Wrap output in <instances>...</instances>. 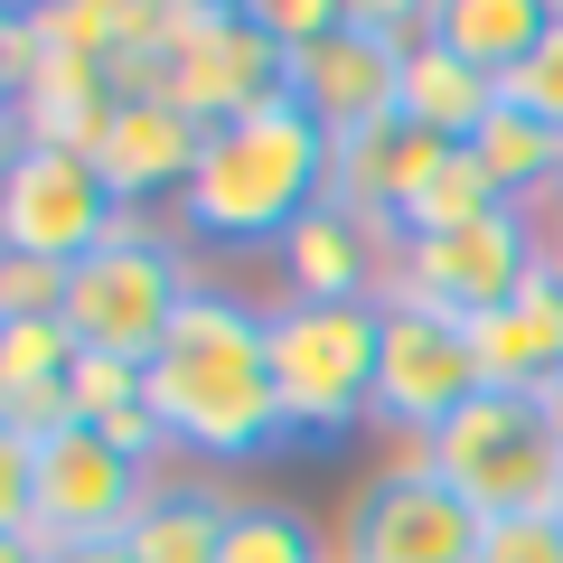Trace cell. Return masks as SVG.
Here are the masks:
<instances>
[{"instance_id": "19", "label": "cell", "mask_w": 563, "mask_h": 563, "mask_svg": "<svg viewBox=\"0 0 563 563\" xmlns=\"http://www.w3.org/2000/svg\"><path fill=\"white\" fill-rule=\"evenodd\" d=\"M470 151L488 161V179H498L517 207H536L544 188H563V132H554V122H536L526 103H498L488 132L470 141Z\"/></svg>"}, {"instance_id": "11", "label": "cell", "mask_w": 563, "mask_h": 563, "mask_svg": "<svg viewBox=\"0 0 563 563\" xmlns=\"http://www.w3.org/2000/svg\"><path fill=\"white\" fill-rule=\"evenodd\" d=\"M479 385V357H470V329L442 320V310H413V301H385V366H376V413L395 432H442Z\"/></svg>"}, {"instance_id": "6", "label": "cell", "mask_w": 563, "mask_h": 563, "mask_svg": "<svg viewBox=\"0 0 563 563\" xmlns=\"http://www.w3.org/2000/svg\"><path fill=\"white\" fill-rule=\"evenodd\" d=\"M422 470L470 498L479 517H526L563 488V413L554 395H470L461 413L422 442Z\"/></svg>"}, {"instance_id": "17", "label": "cell", "mask_w": 563, "mask_h": 563, "mask_svg": "<svg viewBox=\"0 0 563 563\" xmlns=\"http://www.w3.org/2000/svg\"><path fill=\"white\" fill-rule=\"evenodd\" d=\"M544 29H554L544 0H432V38L451 57H470L479 76H498V85L544 47Z\"/></svg>"}, {"instance_id": "21", "label": "cell", "mask_w": 563, "mask_h": 563, "mask_svg": "<svg viewBox=\"0 0 563 563\" xmlns=\"http://www.w3.org/2000/svg\"><path fill=\"white\" fill-rule=\"evenodd\" d=\"M225 563H339V544H329L301 507L254 498V507H235V517H225Z\"/></svg>"}, {"instance_id": "15", "label": "cell", "mask_w": 563, "mask_h": 563, "mask_svg": "<svg viewBox=\"0 0 563 563\" xmlns=\"http://www.w3.org/2000/svg\"><path fill=\"white\" fill-rule=\"evenodd\" d=\"M470 357H479L488 395H554L563 385V291L536 273L507 310L470 320Z\"/></svg>"}, {"instance_id": "3", "label": "cell", "mask_w": 563, "mask_h": 563, "mask_svg": "<svg viewBox=\"0 0 563 563\" xmlns=\"http://www.w3.org/2000/svg\"><path fill=\"white\" fill-rule=\"evenodd\" d=\"M151 507V470H132L95 422H66L47 442L0 432V536L38 544H122L132 517Z\"/></svg>"}, {"instance_id": "9", "label": "cell", "mask_w": 563, "mask_h": 563, "mask_svg": "<svg viewBox=\"0 0 563 563\" xmlns=\"http://www.w3.org/2000/svg\"><path fill=\"white\" fill-rule=\"evenodd\" d=\"M122 198L103 188V169L85 151H47V141H20L10 169H0V244L29 263H66L76 273L85 254L122 235Z\"/></svg>"}, {"instance_id": "2", "label": "cell", "mask_w": 563, "mask_h": 563, "mask_svg": "<svg viewBox=\"0 0 563 563\" xmlns=\"http://www.w3.org/2000/svg\"><path fill=\"white\" fill-rule=\"evenodd\" d=\"M329 198H339V141H329V122L301 95H273V103H254V113L207 132V161L188 179L179 217L198 244H225V254L273 244L282 254V235Z\"/></svg>"}, {"instance_id": "26", "label": "cell", "mask_w": 563, "mask_h": 563, "mask_svg": "<svg viewBox=\"0 0 563 563\" xmlns=\"http://www.w3.org/2000/svg\"><path fill=\"white\" fill-rule=\"evenodd\" d=\"M507 103H526L536 122H554V132H563V10H554V29H544V47L507 76Z\"/></svg>"}, {"instance_id": "25", "label": "cell", "mask_w": 563, "mask_h": 563, "mask_svg": "<svg viewBox=\"0 0 563 563\" xmlns=\"http://www.w3.org/2000/svg\"><path fill=\"white\" fill-rule=\"evenodd\" d=\"M0 320H66V263H0Z\"/></svg>"}, {"instance_id": "29", "label": "cell", "mask_w": 563, "mask_h": 563, "mask_svg": "<svg viewBox=\"0 0 563 563\" xmlns=\"http://www.w3.org/2000/svg\"><path fill=\"white\" fill-rule=\"evenodd\" d=\"M554 413H563V385H554Z\"/></svg>"}, {"instance_id": "5", "label": "cell", "mask_w": 563, "mask_h": 563, "mask_svg": "<svg viewBox=\"0 0 563 563\" xmlns=\"http://www.w3.org/2000/svg\"><path fill=\"white\" fill-rule=\"evenodd\" d=\"M385 301H282L273 310V385L291 442H339L376 404Z\"/></svg>"}, {"instance_id": "22", "label": "cell", "mask_w": 563, "mask_h": 563, "mask_svg": "<svg viewBox=\"0 0 563 563\" xmlns=\"http://www.w3.org/2000/svg\"><path fill=\"white\" fill-rule=\"evenodd\" d=\"M76 366V339L66 320H0V395H38V385H66Z\"/></svg>"}, {"instance_id": "10", "label": "cell", "mask_w": 563, "mask_h": 563, "mask_svg": "<svg viewBox=\"0 0 563 563\" xmlns=\"http://www.w3.org/2000/svg\"><path fill=\"white\" fill-rule=\"evenodd\" d=\"M479 507L451 498L432 470H385L347 498L339 526V563H479Z\"/></svg>"}, {"instance_id": "4", "label": "cell", "mask_w": 563, "mask_h": 563, "mask_svg": "<svg viewBox=\"0 0 563 563\" xmlns=\"http://www.w3.org/2000/svg\"><path fill=\"white\" fill-rule=\"evenodd\" d=\"M113 85L122 95H161L188 122L217 132V122L291 95V47L263 29V10H235V0H161V47H151V66H132Z\"/></svg>"}, {"instance_id": "20", "label": "cell", "mask_w": 563, "mask_h": 563, "mask_svg": "<svg viewBox=\"0 0 563 563\" xmlns=\"http://www.w3.org/2000/svg\"><path fill=\"white\" fill-rule=\"evenodd\" d=\"M498 207H517L498 179H488V161L479 151H451L442 169H432V188H422L413 207L395 217V244H432V235H461V225H479V217H498Z\"/></svg>"}, {"instance_id": "12", "label": "cell", "mask_w": 563, "mask_h": 563, "mask_svg": "<svg viewBox=\"0 0 563 563\" xmlns=\"http://www.w3.org/2000/svg\"><path fill=\"white\" fill-rule=\"evenodd\" d=\"M198 161H207V122H188L179 103H161V95H122L113 122H103V141H95V169H103V188H113L122 207L188 198Z\"/></svg>"}, {"instance_id": "23", "label": "cell", "mask_w": 563, "mask_h": 563, "mask_svg": "<svg viewBox=\"0 0 563 563\" xmlns=\"http://www.w3.org/2000/svg\"><path fill=\"white\" fill-rule=\"evenodd\" d=\"M66 395H76V422H113V413H132V404H151V366L76 347V366H66Z\"/></svg>"}, {"instance_id": "30", "label": "cell", "mask_w": 563, "mask_h": 563, "mask_svg": "<svg viewBox=\"0 0 563 563\" xmlns=\"http://www.w3.org/2000/svg\"><path fill=\"white\" fill-rule=\"evenodd\" d=\"M554 517H563V488H554Z\"/></svg>"}, {"instance_id": "13", "label": "cell", "mask_w": 563, "mask_h": 563, "mask_svg": "<svg viewBox=\"0 0 563 563\" xmlns=\"http://www.w3.org/2000/svg\"><path fill=\"white\" fill-rule=\"evenodd\" d=\"M376 273L395 282V225L357 217V207H310L291 235H282V282L291 301H376Z\"/></svg>"}, {"instance_id": "24", "label": "cell", "mask_w": 563, "mask_h": 563, "mask_svg": "<svg viewBox=\"0 0 563 563\" xmlns=\"http://www.w3.org/2000/svg\"><path fill=\"white\" fill-rule=\"evenodd\" d=\"M479 563H563V517H554V507L488 517L479 526Z\"/></svg>"}, {"instance_id": "1", "label": "cell", "mask_w": 563, "mask_h": 563, "mask_svg": "<svg viewBox=\"0 0 563 563\" xmlns=\"http://www.w3.org/2000/svg\"><path fill=\"white\" fill-rule=\"evenodd\" d=\"M151 413L179 451L235 470V461H273L291 442L282 422V385H273V310H244L235 291H188L179 329L151 357Z\"/></svg>"}, {"instance_id": "8", "label": "cell", "mask_w": 563, "mask_h": 563, "mask_svg": "<svg viewBox=\"0 0 563 563\" xmlns=\"http://www.w3.org/2000/svg\"><path fill=\"white\" fill-rule=\"evenodd\" d=\"M544 263V225L536 207H498V217L461 225V235H432V244H395V282L385 301H413V310H442V320H488L507 310L536 282Z\"/></svg>"}, {"instance_id": "16", "label": "cell", "mask_w": 563, "mask_h": 563, "mask_svg": "<svg viewBox=\"0 0 563 563\" xmlns=\"http://www.w3.org/2000/svg\"><path fill=\"white\" fill-rule=\"evenodd\" d=\"M498 103H507V85H498V76H479L470 57H451L432 29L404 47V95H395V113H404V122H422L432 141H461V151H470V141L488 132V113H498Z\"/></svg>"}, {"instance_id": "7", "label": "cell", "mask_w": 563, "mask_h": 563, "mask_svg": "<svg viewBox=\"0 0 563 563\" xmlns=\"http://www.w3.org/2000/svg\"><path fill=\"white\" fill-rule=\"evenodd\" d=\"M188 254L169 235H151V225H122L103 254H85L76 273H66V339L95 347V357H132L151 366L161 357V339L179 329L188 310Z\"/></svg>"}, {"instance_id": "14", "label": "cell", "mask_w": 563, "mask_h": 563, "mask_svg": "<svg viewBox=\"0 0 563 563\" xmlns=\"http://www.w3.org/2000/svg\"><path fill=\"white\" fill-rule=\"evenodd\" d=\"M451 151H461V141H432L422 122H404V113L366 122V132H347V141H339V207H357V217L395 225L404 207L432 188V169H442Z\"/></svg>"}, {"instance_id": "18", "label": "cell", "mask_w": 563, "mask_h": 563, "mask_svg": "<svg viewBox=\"0 0 563 563\" xmlns=\"http://www.w3.org/2000/svg\"><path fill=\"white\" fill-rule=\"evenodd\" d=\"M225 517L235 507L217 488H161L122 544H132V563H225Z\"/></svg>"}, {"instance_id": "28", "label": "cell", "mask_w": 563, "mask_h": 563, "mask_svg": "<svg viewBox=\"0 0 563 563\" xmlns=\"http://www.w3.org/2000/svg\"><path fill=\"white\" fill-rule=\"evenodd\" d=\"M536 273H544V282H554V291H563V217L544 225V263H536Z\"/></svg>"}, {"instance_id": "27", "label": "cell", "mask_w": 563, "mask_h": 563, "mask_svg": "<svg viewBox=\"0 0 563 563\" xmlns=\"http://www.w3.org/2000/svg\"><path fill=\"white\" fill-rule=\"evenodd\" d=\"M38 66H47V20H38V10H10V20H0V76H10V103L38 85Z\"/></svg>"}]
</instances>
